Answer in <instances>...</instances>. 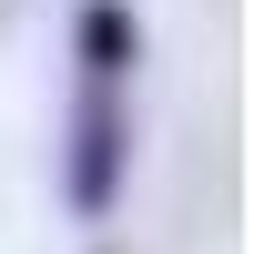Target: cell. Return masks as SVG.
I'll list each match as a JSON object with an SVG mask.
<instances>
[{"label":"cell","mask_w":254,"mask_h":254,"mask_svg":"<svg viewBox=\"0 0 254 254\" xmlns=\"http://www.w3.org/2000/svg\"><path fill=\"white\" fill-rule=\"evenodd\" d=\"M92 254H102V244H92Z\"/></svg>","instance_id":"obj_3"},{"label":"cell","mask_w":254,"mask_h":254,"mask_svg":"<svg viewBox=\"0 0 254 254\" xmlns=\"http://www.w3.org/2000/svg\"><path fill=\"white\" fill-rule=\"evenodd\" d=\"M71 61H81V81H122L142 61V10L132 0H81L71 10Z\"/></svg>","instance_id":"obj_2"},{"label":"cell","mask_w":254,"mask_h":254,"mask_svg":"<svg viewBox=\"0 0 254 254\" xmlns=\"http://www.w3.org/2000/svg\"><path fill=\"white\" fill-rule=\"evenodd\" d=\"M122 183H132V112H122V81H81L71 122H61V203L81 224H112Z\"/></svg>","instance_id":"obj_1"}]
</instances>
